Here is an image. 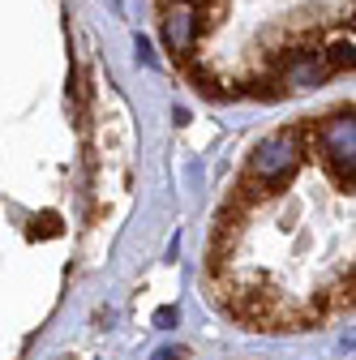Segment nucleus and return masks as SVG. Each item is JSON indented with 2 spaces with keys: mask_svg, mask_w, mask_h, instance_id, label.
Masks as SVG:
<instances>
[{
  "mask_svg": "<svg viewBox=\"0 0 356 360\" xmlns=\"http://www.w3.org/2000/svg\"><path fill=\"white\" fill-rule=\"evenodd\" d=\"M210 292L253 330L352 309V108L262 138L215 219Z\"/></svg>",
  "mask_w": 356,
  "mask_h": 360,
  "instance_id": "obj_1",
  "label": "nucleus"
},
{
  "mask_svg": "<svg viewBox=\"0 0 356 360\" xmlns=\"http://www.w3.org/2000/svg\"><path fill=\"white\" fill-rule=\"evenodd\" d=\"M155 13L206 95L275 99L352 69V0H155Z\"/></svg>",
  "mask_w": 356,
  "mask_h": 360,
  "instance_id": "obj_2",
  "label": "nucleus"
}]
</instances>
